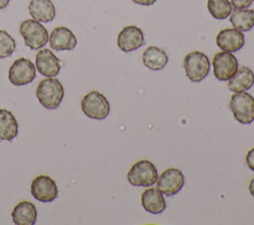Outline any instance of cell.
Instances as JSON below:
<instances>
[{
  "label": "cell",
  "mask_w": 254,
  "mask_h": 225,
  "mask_svg": "<svg viewBox=\"0 0 254 225\" xmlns=\"http://www.w3.org/2000/svg\"><path fill=\"white\" fill-rule=\"evenodd\" d=\"M36 95L45 108L56 109L64 99V90L59 79L49 77L39 82Z\"/></svg>",
  "instance_id": "6da1fadb"
},
{
  "label": "cell",
  "mask_w": 254,
  "mask_h": 225,
  "mask_svg": "<svg viewBox=\"0 0 254 225\" xmlns=\"http://www.w3.org/2000/svg\"><path fill=\"white\" fill-rule=\"evenodd\" d=\"M127 179L133 186H152L158 179V170L153 163L141 160L135 163L128 171Z\"/></svg>",
  "instance_id": "7a4b0ae2"
},
{
  "label": "cell",
  "mask_w": 254,
  "mask_h": 225,
  "mask_svg": "<svg viewBox=\"0 0 254 225\" xmlns=\"http://www.w3.org/2000/svg\"><path fill=\"white\" fill-rule=\"evenodd\" d=\"M184 68L187 77L190 81L199 82L207 76L210 69V62L205 54L194 51L185 56Z\"/></svg>",
  "instance_id": "3957f363"
},
{
  "label": "cell",
  "mask_w": 254,
  "mask_h": 225,
  "mask_svg": "<svg viewBox=\"0 0 254 225\" xmlns=\"http://www.w3.org/2000/svg\"><path fill=\"white\" fill-rule=\"evenodd\" d=\"M229 107L240 124L248 125L254 121V97L250 93L235 92L230 98Z\"/></svg>",
  "instance_id": "277c9868"
},
{
  "label": "cell",
  "mask_w": 254,
  "mask_h": 225,
  "mask_svg": "<svg viewBox=\"0 0 254 225\" xmlns=\"http://www.w3.org/2000/svg\"><path fill=\"white\" fill-rule=\"evenodd\" d=\"M20 34L24 39L25 45L31 50H39L46 46L49 41L47 29L34 19L25 20L21 23Z\"/></svg>",
  "instance_id": "5b68a950"
},
{
  "label": "cell",
  "mask_w": 254,
  "mask_h": 225,
  "mask_svg": "<svg viewBox=\"0 0 254 225\" xmlns=\"http://www.w3.org/2000/svg\"><path fill=\"white\" fill-rule=\"evenodd\" d=\"M82 112L89 118L95 120L105 119L110 112L107 98L98 91H90L81 100Z\"/></svg>",
  "instance_id": "8992f818"
},
{
  "label": "cell",
  "mask_w": 254,
  "mask_h": 225,
  "mask_svg": "<svg viewBox=\"0 0 254 225\" xmlns=\"http://www.w3.org/2000/svg\"><path fill=\"white\" fill-rule=\"evenodd\" d=\"M36 77L35 64L28 58L20 57L16 59L9 68L8 79L16 86L26 85Z\"/></svg>",
  "instance_id": "52a82bcc"
},
{
  "label": "cell",
  "mask_w": 254,
  "mask_h": 225,
  "mask_svg": "<svg viewBox=\"0 0 254 225\" xmlns=\"http://www.w3.org/2000/svg\"><path fill=\"white\" fill-rule=\"evenodd\" d=\"M213 74L220 81L228 80L237 70L238 61L234 55L229 52L216 53L212 58Z\"/></svg>",
  "instance_id": "ba28073f"
},
{
  "label": "cell",
  "mask_w": 254,
  "mask_h": 225,
  "mask_svg": "<svg viewBox=\"0 0 254 225\" xmlns=\"http://www.w3.org/2000/svg\"><path fill=\"white\" fill-rule=\"evenodd\" d=\"M185 184V176L181 169L170 168L157 179V188L166 196L177 194Z\"/></svg>",
  "instance_id": "9c48e42d"
},
{
  "label": "cell",
  "mask_w": 254,
  "mask_h": 225,
  "mask_svg": "<svg viewBox=\"0 0 254 225\" xmlns=\"http://www.w3.org/2000/svg\"><path fill=\"white\" fill-rule=\"evenodd\" d=\"M31 193L41 202H52L58 196V186L49 175H38L31 183Z\"/></svg>",
  "instance_id": "30bf717a"
},
{
  "label": "cell",
  "mask_w": 254,
  "mask_h": 225,
  "mask_svg": "<svg viewBox=\"0 0 254 225\" xmlns=\"http://www.w3.org/2000/svg\"><path fill=\"white\" fill-rule=\"evenodd\" d=\"M142 30L134 25L124 27L117 37V46L124 53H130L144 45Z\"/></svg>",
  "instance_id": "8fae6325"
},
{
  "label": "cell",
  "mask_w": 254,
  "mask_h": 225,
  "mask_svg": "<svg viewBox=\"0 0 254 225\" xmlns=\"http://www.w3.org/2000/svg\"><path fill=\"white\" fill-rule=\"evenodd\" d=\"M36 67L47 77L56 76L61 70V60L49 49H42L36 55Z\"/></svg>",
  "instance_id": "7c38bea8"
},
{
  "label": "cell",
  "mask_w": 254,
  "mask_h": 225,
  "mask_svg": "<svg viewBox=\"0 0 254 225\" xmlns=\"http://www.w3.org/2000/svg\"><path fill=\"white\" fill-rule=\"evenodd\" d=\"M244 35L236 29H223L216 36V45L224 52L234 53L244 46Z\"/></svg>",
  "instance_id": "4fadbf2b"
},
{
  "label": "cell",
  "mask_w": 254,
  "mask_h": 225,
  "mask_svg": "<svg viewBox=\"0 0 254 225\" xmlns=\"http://www.w3.org/2000/svg\"><path fill=\"white\" fill-rule=\"evenodd\" d=\"M50 46L56 51H70L77 44L74 34L66 27L55 28L49 37Z\"/></svg>",
  "instance_id": "5bb4252c"
},
{
  "label": "cell",
  "mask_w": 254,
  "mask_h": 225,
  "mask_svg": "<svg viewBox=\"0 0 254 225\" xmlns=\"http://www.w3.org/2000/svg\"><path fill=\"white\" fill-rule=\"evenodd\" d=\"M28 8L32 18L39 22L49 23L56 17V8L51 0H31Z\"/></svg>",
  "instance_id": "9a60e30c"
},
{
  "label": "cell",
  "mask_w": 254,
  "mask_h": 225,
  "mask_svg": "<svg viewBox=\"0 0 254 225\" xmlns=\"http://www.w3.org/2000/svg\"><path fill=\"white\" fill-rule=\"evenodd\" d=\"M141 203L144 209L152 214L162 213L167 206L163 193L155 187L144 190L141 195Z\"/></svg>",
  "instance_id": "2e32d148"
},
{
  "label": "cell",
  "mask_w": 254,
  "mask_h": 225,
  "mask_svg": "<svg viewBox=\"0 0 254 225\" xmlns=\"http://www.w3.org/2000/svg\"><path fill=\"white\" fill-rule=\"evenodd\" d=\"M11 216L16 225H34L37 219V209L34 203L24 200L16 204Z\"/></svg>",
  "instance_id": "e0dca14e"
},
{
  "label": "cell",
  "mask_w": 254,
  "mask_h": 225,
  "mask_svg": "<svg viewBox=\"0 0 254 225\" xmlns=\"http://www.w3.org/2000/svg\"><path fill=\"white\" fill-rule=\"evenodd\" d=\"M254 84V73L247 66L237 68L235 73L228 79L227 86L232 92H243L250 89Z\"/></svg>",
  "instance_id": "ac0fdd59"
},
{
  "label": "cell",
  "mask_w": 254,
  "mask_h": 225,
  "mask_svg": "<svg viewBox=\"0 0 254 225\" xmlns=\"http://www.w3.org/2000/svg\"><path fill=\"white\" fill-rule=\"evenodd\" d=\"M142 59L144 65L151 70H161L169 61L166 52L155 46H150L144 51Z\"/></svg>",
  "instance_id": "d6986e66"
},
{
  "label": "cell",
  "mask_w": 254,
  "mask_h": 225,
  "mask_svg": "<svg viewBox=\"0 0 254 225\" xmlns=\"http://www.w3.org/2000/svg\"><path fill=\"white\" fill-rule=\"evenodd\" d=\"M18 135V122L11 111L0 109V141H12Z\"/></svg>",
  "instance_id": "ffe728a7"
},
{
  "label": "cell",
  "mask_w": 254,
  "mask_h": 225,
  "mask_svg": "<svg viewBox=\"0 0 254 225\" xmlns=\"http://www.w3.org/2000/svg\"><path fill=\"white\" fill-rule=\"evenodd\" d=\"M229 20L234 29L247 32L254 27V10L247 8L235 9L231 13Z\"/></svg>",
  "instance_id": "44dd1931"
},
{
  "label": "cell",
  "mask_w": 254,
  "mask_h": 225,
  "mask_svg": "<svg viewBox=\"0 0 254 225\" xmlns=\"http://www.w3.org/2000/svg\"><path fill=\"white\" fill-rule=\"evenodd\" d=\"M210 15L217 20L226 19L232 12V5L228 0H207Z\"/></svg>",
  "instance_id": "7402d4cb"
},
{
  "label": "cell",
  "mask_w": 254,
  "mask_h": 225,
  "mask_svg": "<svg viewBox=\"0 0 254 225\" xmlns=\"http://www.w3.org/2000/svg\"><path fill=\"white\" fill-rule=\"evenodd\" d=\"M16 49V42L10 34L0 30V58L10 56Z\"/></svg>",
  "instance_id": "603a6c76"
},
{
  "label": "cell",
  "mask_w": 254,
  "mask_h": 225,
  "mask_svg": "<svg viewBox=\"0 0 254 225\" xmlns=\"http://www.w3.org/2000/svg\"><path fill=\"white\" fill-rule=\"evenodd\" d=\"M253 0H230V4L235 9H243L248 8L252 4Z\"/></svg>",
  "instance_id": "cb8c5ba5"
},
{
  "label": "cell",
  "mask_w": 254,
  "mask_h": 225,
  "mask_svg": "<svg viewBox=\"0 0 254 225\" xmlns=\"http://www.w3.org/2000/svg\"><path fill=\"white\" fill-rule=\"evenodd\" d=\"M246 163L248 168L254 171V148L250 149L246 155Z\"/></svg>",
  "instance_id": "d4e9b609"
},
{
  "label": "cell",
  "mask_w": 254,
  "mask_h": 225,
  "mask_svg": "<svg viewBox=\"0 0 254 225\" xmlns=\"http://www.w3.org/2000/svg\"><path fill=\"white\" fill-rule=\"evenodd\" d=\"M132 1L142 6H151L156 2V0H132Z\"/></svg>",
  "instance_id": "484cf974"
},
{
  "label": "cell",
  "mask_w": 254,
  "mask_h": 225,
  "mask_svg": "<svg viewBox=\"0 0 254 225\" xmlns=\"http://www.w3.org/2000/svg\"><path fill=\"white\" fill-rule=\"evenodd\" d=\"M249 191H250L251 195L254 197V177L249 182Z\"/></svg>",
  "instance_id": "4316f807"
},
{
  "label": "cell",
  "mask_w": 254,
  "mask_h": 225,
  "mask_svg": "<svg viewBox=\"0 0 254 225\" xmlns=\"http://www.w3.org/2000/svg\"><path fill=\"white\" fill-rule=\"evenodd\" d=\"M11 0H0V9H4L8 6Z\"/></svg>",
  "instance_id": "83f0119b"
},
{
  "label": "cell",
  "mask_w": 254,
  "mask_h": 225,
  "mask_svg": "<svg viewBox=\"0 0 254 225\" xmlns=\"http://www.w3.org/2000/svg\"><path fill=\"white\" fill-rule=\"evenodd\" d=\"M253 1H254V0H253Z\"/></svg>",
  "instance_id": "f1b7e54d"
}]
</instances>
